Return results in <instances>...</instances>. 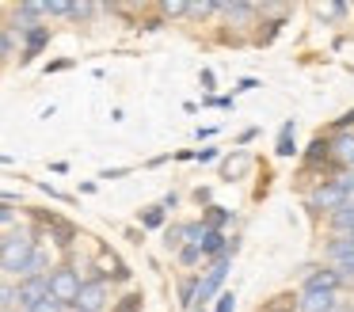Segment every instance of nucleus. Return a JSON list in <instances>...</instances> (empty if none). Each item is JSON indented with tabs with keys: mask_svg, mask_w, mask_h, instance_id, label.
Instances as JSON below:
<instances>
[{
	"mask_svg": "<svg viewBox=\"0 0 354 312\" xmlns=\"http://www.w3.org/2000/svg\"><path fill=\"white\" fill-rule=\"evenodd\" d=\"M0 282H4V278H0Z\"/></svg>",
	"mask_w": 354,
	"mask_h": 312,
	"instance_id": "obj_58",
	"label": "nucleus"
},
{
	"mask_svg": "<svg viewBox=\"0 0 354 312\" xmlns=\"http://www.w3.org/2000/svg\"><path fill=\"white\" fill-rule=\"evenodd\" d=\"M335 312H354V301H339V309Z\"/></svg>",
	"mask_w": 354,
	"mask_h": 312,
	"instance_id": "obj_56",
	"label": "nucleus"
},
{
	"mask_svg": "<svg viewBox=\"0 0 354 312\" xmlns=\"http://www.w3.org/2000/svg\"><path fill=\"white\" fill-rule=\"evenodd\" d=\"M92 15H100V4H69V19L73 23H88Z\"/></svg>",
	"mask_w": 354,
	"mask_h": 312,
	"instance_id": "obj_33",
	"label": "nucleus"
},
{
	"mask_svg": "<svg viewBox=\"0 0 354 312\" xmlns=\"http://www.w3.org/2000/svg\"><path fill=\"white\" fill-rule=\"evenodd\" d=\"M217 15H221L225 27L236 30L240 38H252V30L259 27V4H244V0H232V4H217Z\"/></svg>",
	"mask_w": 354,
	"mask_h": 312,
	"instance_id": "obj_4",
	"label": "nucleus"
},
{
	"mask_svg": "<svg viewBox=\"0 0 354 312\" xmlns=\"http://www.w3.org/2000/svg\"><path fill=\"white\" fill-rule=\"evenodd\" d=\"M138 27H141V30H149V35H156V30H164V27H168V23H164L160 15H149V19H141Z\"/></svg>",
	"mask_w": 354,
	"mask_h": 312,
	"instance_id": "obj_45",
	"label": "nucleus"
},
{
	"mask_svg": "<svg viewBox=\"0 0 354 312\" xmlns=\"http://www.w3.org/2000/svg\"><path fill=\"white\" fill-rule=\"evenodd\" d=\"M46 15H57V19H69V4H65V0H46Z\"/></svg>",
	"mask_w": 354,
	"mask_h": 312,
	"instance_id": "obj_44",
	"label": "nucleus"
},
{
	"mask_svg": "<svg viewBox=\"0 0 354 312\" xmlns=\"http://www.w3.org/2000/svg\"><path fill=\"white\" fill-rule=\"evenodd\" d=\"M335 183L346 190V198H354V172H339V175H335Z\"/></svg>",
	"mask_w": 354,
	"mask_h": 312,
	"instance_id": "obj_46",
	"label": "nucleus"
},
{
	"mask_svg": "<svg viewBox=\"0 0 354 312\" xmlns=\"http://www.w3.org/2000/svg\"><path fill=\"white\" fill-rule=\"evenodd\" d=\"M80 286H84V282H80V270H77L73 263H54V266H50L46 289H50V297H54V301L65 304V309H69L73 297L80 293Z\"/></svg>",
	"mask_w": 354,
	"mask_h": 312,
	"instance_id": "obj_3",
	"label": "nucleus"
},
{
	"mask_svg": "<svg viewBox=\"0 0 354 312\" xmlns=\"http://www.w3.org/2000/svg\"><path fill=\"white\" fill-rule=\"evenodd\" d=\"M191 198L202 205V210H206V205H214V187H194V190H191Z\"/></svg>",
	"mask_w": 354,
	"mask_h": 312,
	"instance_id": "obj_43",
	"label": "nucleus"
},
{
	"mask_svg": "<svg viewBox=\"0 0 354 312\" xmlns=\"http://www.w3.org/2000/svg\"><path fill=\"white\" fill-rule=\"evenodd\" d=\"M301 164H308V167H324V164H331V145H328V134H316L313 141L301 149Z\"/></svg>",
	"mask_w": 354,
	"mask_h": 312,
	"instance_id": "obj_18",
	"label": "nucleus"
},
{
	"mask_svg": "<svg viewBox=\"0 0 354 312\" xmlns=\"http://www.w3.org/2000/svg\"><path fill=\"white\" fill-rule=\"evenodd\" d=\"M202 107H217V111H232L236 95H202Z\"/></svg>",
	"mask_w": 354,
	"mask_h": 312,
	"instance_id": "obj_38",
	"label": "nucleus"
},
{
	"mask_svg": "<svg viewBox=\"0 0 354 312\" xmlns=\"http://www.w3.org/2000/svg\"><path fill=\"white\" fill-rule=\"evenodd\" d=\"M168 217H171V213L160 210V202H156V205H145V210L138 213V228H141V232H160V228L168 225Z\"/></svg>",
	"mask_w": 354,
	"mask_h": 312,
	"instance_id": "obj_19",
	"label": "nucleus"
},
{
	"mask_svg": "<svg viewBox=\"0 0 354 312\" xmlns=\"http://www.w3.org/2000/svg\"><path fill=\"white\" fill-rule=\"evenodd\" d=\"M39 248V244L24 232H12V236H0V278H19V270H24L27 255Z\"/></svg>",
	"mask_w": 354,
	"mask_h": 312,
	"instance_id": "obj_1",
	"label": "nucleus"
},
{
	"mask_svg": "<svg viewBox=\"0 0 354 312\" xmlns=\"http://www.w3.org/2000/svg\"><path fill=\"white\" fill-rule=\"evenodd\" d=\"M221 160V145H202L194 149V164H217Z\"/></svg>",
	"mask_w": 354,
	"mask_h": 312,
	"instance_id": "obj_36",
	"label": "nucleus"
},
{
	"mask_svg": "<svg viewBox=\"0 0 354 312\" xmlns=\"http://www.w3.org/2000/svg\"><path fill=\"white\" fill-rule=\"evenodd\" d=\"M111 312H145V293L141 289H126L122 297L111 301Z\"/></svg>",
	"mask_w": 354,
	"mask_h": 312,
	"instance_id": "obj_23",
	"label": "nucleus"
},
{
	"mask_svg": "<svg viewBox=\"0 0 354 312\" xmlns=\"http://www.w3.org/2000/svg\"><path fill=\"white\" fill-rule=\"evenodd\" d=\"M27 312H69V309H65L62 301H54V297H42V301H39V304H31Z\"/></svg>",
	"mask_w": 354,
	"mask_h": 312,
	"instance_id": "obj_42",
	"label": "nucleus"
},
{
	"mask_svg": "<svg viewBox=\"0 0 354 312\" xmlns=\"http://www.w3.org/2000/svg\"><path fill=\"white\" fill-rule=\"evenodd\" d=\"M194 137H198V141H209V137H217V126H198Z\"/></svg>",
	"mask_w": 354,
	"mask_h": 312,
	"instance_id": "obj_52",
	"label": "nucleus"
},
{
	"mask_svg": "<svg viewBox=\"0 0 354 312\" xmlns=\"http://www.w3.org/2000/svg\"><path fill=\"white\" fill-rule=\"evenodd\" d=\"M274 156H278V160H293V156H301V149H297V122H293V118H286L282 126H278Z\"/></svg>",
	"mask_w": 354,
	"mask_h": 312,
	"instance_id": "obj_15",
	"label": "nucleus"
},
{
	"mask_svg": "<svg viewBox=\"0 0 354 312\" xmlns=\"http://www.w3.org/2000/svg\"><path fill=\"white\" fill-rule=\"evenodd\" d=\"M198 221H202V228H206V232H225V228L236 221V210H232V205L214 202V205H206V210H202Z\"/></svg>",
	"mask_w": 354,
	"mask_h": 312,
	"instance_id": "obj_14",
	"label": "nucleus"
},
{
	"mask_svg": "<svg viewBox=\"0 0 354 312\" xmlns=\"http://www.w3.org/2000/svg\"><path fill=\"white\" fill-rule=\"evenodd\" d=\"M171 160H179V164H187V160H194V149H179V152H171Z\"/></svg>",
	"mask_w": 354,
	"mask_h": 312,
	"instance_id": "obj_54",
	"label": "nucleus"
},
{
	"mask_svg": "<svg viewBox=\"0 0 354 312\" xmlns=\"http://www.w3.org/2000/svg\"><path fill=\"white\" fill-rule=\"evenodd\" d=\"M255 312H297V289H282V293L267 297Z\"/></svg>",
	"mask_w": 354,
	"mask_h": 312,
	"instance_id": "obj_20",
	"label": "nucleus"
},
{
	"mask_svg": "<svg viewBox=\"0 0 354 312\" xmlns=\"http://www.w3.org/2000/svg\"><path fill=\"white\" fill-rule=\"evenodd\" d=\"M183 12H187V4H179V0H164V4H156V15H160L164 23H168V19H183Z\"/></svg>",
	"mask_w": 354,
	"mask_h": 312,
	"instance_id": "obj_32",
	"label": "nucleus"
},
{
	"mask_svg": "<svg viewBox=\"0 0 354 312\" xmlns=\"http://www.w3.org/2000/svg\"><path fill=\"white\" fill-rule=\"evenodd\" d=\"M324 228H328V236L354 232V198H351V202H343L335 213H328V217H324Z\"/></svg>",
	"mask_w": 354,
	"mask_h": 312,
	"instance_id": "obj_17",
	"label": "nucleus"
},
{
	"mask_svg": "<svg viewBox=\"0 0 354 312\" xmlns=\"http://www.w3.org/2000/svg\"><path fill=\"white\" fill-rule=\"evenodd\" d=\"M107 282H111V286H130L133 270L122 263V259H115V263H111V270H107Z\"/></svg>",
	"mask_w": 354,
	"mask_h": 312,
	"instance_id": "obj_27",
	"label": "nucleus"
},
{
	"mask_svg": "<svg viewBox=\"0 0 354 312\" xmlns=\"http://www.w3.org/2000/svg\"><path fill=\"white\" fill-rule=\"evenodd\" d=\"M0 225H16V210L0 202Z\"/></svg>",
	"mask_w": 354,
	"mask_h": 312,
	"instance_id": "obj_50",
	"label": "nucleus"
},
{
	"mask_svg": "<svg viewBox=\"0 0 354 312\" xmlns=\"http://www.w3.org/2000/svg\"><path fill=\"white\" fill-rule=\"evenodd\" d=\"M35 183H39V190H46V194H50V198H54V202H69V205H73V202H77V198H73V194H65V190H57V187H50V183H46V179H35Z\"/></svg>",
	"mask_w": 354,
	"mask_h": 312,
	"instance_id": "obj_41",
	"label": "nucleus"
},
{
	"mask_svg": "<svg viewBox=\"0 0 354 312\" xmlns=\"http://www.w3.org/2000/svg\"><path fill=\"white\" fill-rule=\"evenodd\" d=\"M217 46H248V38H240L236 30H229L221 23V27H217Z\"/></svg>",
	"mask_w": 354,
	"mask_h": 312,
	"instance_id": "obj_37",
	"label": "nucleus"
},
{
	"mask_svg": "<svg viewBox=\"0 0 354 312\" xmlns=\"http://www.w3.org/2000/svg\"><path fill=\"white\" fill-rule=\"evenodd\" d=\"M50 38H54V30H50L46 23L31 27L24 38H19V57H16V61H19V65H31V61L39 57V53L46 50V46H50Z\"/></svg>",
	"mask_w": 354,
	"mask_h": 312,
	"instance_id": "obj_7",
	"label": "nucleus"
},
{
	"mask_svg": "<svg viewBox=\"0 0 354 312\" xmlns=\"http://www.w3.org/2000/svg\"><path fill=\"white\" fill-rule=\"evenodd\" d=\"M46 240L54 244V248L62 251V255H69V251H77L80 225H77V221H69V217H62V213H57V221L46 228Z\"/></svg>",
	"mask_w": 354,
	"mask_h": 312,
	"instance_id": "obj_6",
	"label": "nucleus"
},
{
	"mask_svg": "<svg viewBox=\"0 0 354 312\" xmlns=\"http://www.w3.org/2000/svg\"><path fill=\"white\" fill-rule=\"evenodd\" d=\"M73 65H77V57H54V61H46V65H42V73L54 76V73H65V68H73Z\"/></svg>",
	"mask_w": 354,
	"mask_h": 312,
	"instance_id": "obj_39",
	"label": "nucleus"
},
{
	"mask_svg": "<svg viewBox=\"0 0 354 312\" xmlns=\"http://www.w3.org/2000/svg\"><path fill=\"white\" fill-rule=\"evenodd\" d=\"M313 12L320 15V19H343V15L351 12V4H343V0H335V4H313Z\"/></svg>",
	"mask_w": 354,
	"mask_h": 312,
	"instance_id": "obj_30",
	"label": "nucleus"
},
{
	"mask_svg": "<svg viewBox=\"0 0 354 312\" xmlns=\"http://www.w3.org/2000/svg\"><path fill=\"white\" fill-rule=\"evenodd\" d=\"M343 202H351V198H346V190L339 187L335 179H331V183H320V187L308 190V194H301V205H305V213H308L313 221H324L328 213H335Z\"/></svg>",
	"mask_w": 354,
	"mask_h": 312,
	"instance_id": "obj_2",
	"label": "nucleus"
},
{
	"mask_svg": "<svg viewBox=\"0 0 354 312\" xmlns=\"http://www.w3.org/2000/svg\"><path fill=\"white\" fill-rule=\"evenodd\" d=\"M50 172H54V175H65V172H69V164H65V160H54V164H50Z\"/></svg>",
	"mask_w": 354,
	"mask_h": 312,
	"instance_id": "obj_55",
	"label": "nucleus"
},
{
	"mask_svg": "<svg viewBox=\"0 0 354 312\" xmlns=\"http://www.w3.org/2000/svg\"><path fill=\"white\" fill-rule=\"evenodd\" d=\"M225 244H229V232H206L202 236V263H214V259L225 255Z\"/></svg>",
	"mask_w": 354,
	"mask_h": 312,
	"instance_id": "obj_21",
	"label": "nucleus"
},
{
	"mask_svg": "<svg viewBox=\"0 0 354 312\" xmlns=\"http://www.w3.org/2000/svg\"><path fill=\"white\" fill-rule=\"evenodd\" d=\"M328 134H354V107H346V111L339 114V118H331Z\"/></svg>",
	"mask_w": 354,
	"mask_h": 312,
	"instance_id": "obj_31",
	"label": "nucleus"
},
{
	"mask_svg": "<svg viewBox=\"0 0 354 312\" xmlns=\"http://www.w3.org/2000/svg\"><path fill=\"white\" fill-rule=\"evenodd\" d=\"M19 301H16V282H0V312H16Z\"/></svg>",
	"mask_w": 354,
	"mask_h": 312,
	"instance_id": "obj_29",
	"label": "nucleus"
},
{
	"mask_svg": "<svg viewBox=\"0 0 354 312\" xmlns=\"http://www.w3.org/2000/svg\"><path fill=\"white\" fill-rule=\"evenodd\" d=\"M255 88H263L259 76H240V80H236V91H255Z\"/></svg>",
	"mask_w": 354,
	"mask_h": 312,
	"instance_id": "obj_48",
	"label": "nucleus"
},
{
	"mask_svg": "<svg viewBox=\"0 0 354 312\" xmlns=\"http://www.w3.org/2000/svg\"><path fill=\"white\" fill-rule=\"evenodd\" d=\"M255 167V156L248 149H232L229 156H221V179L225 183H240L248 172Z\"/></svg>",
	"mask_w": 354,
	"mask_h": 312,
	"instance_id": "obj_11",
	"label": "nucleus"
},
{
	"mask_svg": "<svg viewBox=\"0 0 354 312\" xmlns=\"http://www.w3.org/2000/svg\"><path fill=\"white\" fill-rule=\"evenodd\" d=\"M198 84H202V95H214V91H217V73H214V68H202Z\"/></svg>",
	"mask_w": 354,
	"mask_h": 312,
	"instance_id": "obj_40",
	"label": "nucleus"
},
{
	"mask_svg": "<svg viewBox=\"0 0 354 312\" xmlns=\"http://www.w3.org/2000/svg\"><path fill=\"white\" fill-rule=\"evenodd\" d=\"M126 240H130V244H145V232L133 225V228H126Z\"/></svg>",
	"mask_w": 354,
	"mask_h": 312,
	"instance_id": "obj_53",
	"label": "nucleus"
},
{
	"mask_svg": "<svg viewBox=\"0 0 354 312\" xmlns=\"http://www.w3.org/2000/svg\"><path fill=\"white\" fill-rule=\"evenodd\" d=\"M191 312H209V309H198V304H194V309H191Z\"/></svg>",
	"mask_w": 354,
	"mask_h": 312,
	"instance_id": "obj_57",
	"label": "nucleus"
},
{
	"mask_svg": "<svg viewBox=\"0 0 354 312\" xmlns=\"http://www.w3.org/2000/svg\"><path fill=\"white\" fill-rule=\"evenodd\" d=\"M297 289H328V293H339V297H343V289H351V286H346L343 274H335L328 263H324V266H316L313 274H305Z\"/></svg>",
	"mask_w": 354,
	"mask_h": 312,
	"instance_id": "obj_8",
	"label": "nucleus"
},
{
	"mask_svg": "<svg viewBox=\"0 0 354 312\" xmlns=\"http://www.w3.org/2000/svg\"><path fill=\"white\" fill-rule=\"evenodd\" d=\"M50 266H54V255H50L46 244H39V248L27 255V263H24V270H19L16 282H24V278H42V274H50Z\"/></svg>",
	"mask_w": 354,
	"mask_h": 312,
	"instance_id": "obj_16",
	"label": "nucleus"
},
{
	"mask_svg": "<svg viewBox=\"0 0 354 312\" xmlns=\"http://www.w3.org/2000/svg\"><path fill=\"white\" fill-rule=\"evenodd\" d=\"M255 137H259V126H248V129H240V137H236V149H244V145H252Z\"/></svg>",
	"mask_w": 354,
	"mask_h": 312,
	"instance_id": "obj_47",
	"label": "nucleus"
},
{
	"mask_svg": "<svg viewBox=\"0 0 354 312\" xmlns=\"http://www.w3.org/2000/svg\"><path fill=\"white\" fill-rule=\"evenodd\" d=\"M176 263L183 266L187 274L198 270V266H202V248H198V244H183V248L176 251Z\"/></svg>",
	"mask_w": 354,
	"mask_h": 312,
	"instance_id": "obj_24",
	"label": "nucleus"
},
{
	"mask_svg": "<svg viewBox=\"0 0 354 312\" xmlns=\"http://www.w3.org/2000/svg\"><path fill=\"white\" fill-rule=\"evenodd\" d=\"M331 145V164L339 172H354V134H328Z\"/></svg>",
	"mask_w": 354,
	"mask_h": 312,
	"instance_id": "obj_12",
	"label": "nucleus"
},
{
	"mask_svg": "<svg viewBox=\"0 0 354 312\" xmlns=\"http://www.w3.org/2000/svg\"><path fill=\"white\" fill-rule=\"evenodd\" d=\"M160 244H164V251H171V255H176V251L183 248V225H179V221L164 225L160 228Z\"/></svg>",
	"mask_w": 354,
	"mask_h": 312,
	"instance_id": "obj_26",
	"label": "nucleus"
},
{
	"mask_svg": "<svg viewBox=\"0 0 354 312\" xmlns=\"http://www.w3.org/2000/svg\"><path fill=\"white\" fill-rule=\"evenodd\" d=\"M209 312H236V293H232V289H221V293L214 297V309Z\"/></svg>",
	"mask_w": 354,
	"mask_h": 312,
	"instance_id": "obj_35",
	"label": "nucleus"
},
{
	"mask_svg": "<svg viewBox=\"0 0 354 312\" xmlns=\"http://www.w3.org/2000/svg\"><path fill=\"white\" fill-rule=\"evenodd\" d=\"M122 175H130V167H103L100 179H122Z\"/></svg>",
	"mask_w": 354,
	"mask_h": 312,
	"instance_id": "obj_49",
	"label": "nucleus"
},
{
	"mask_svg": "<svg viewBox=\"0 0 354 312\" xmlns=\"http://www.w3.org/2000/svg\"><path fill=\"white\" fill-rule=\"evenodd\" d=\"M42 297H50V289H46V274H42V278H24V282H16V301H19V309H16V312H27L31 304H39Z\"/></svg>",
	"mask_w": 354,
	"mask_h": 312,
	"instance_id": "obj_13",
	"label": "nucleus"
},
{
	"mask_svg": "<svg viewBox=\"0 0 354 312\" xmlns=\"http://www.w3.org/2000/svg\"><path fill=\"white\" fill-rule=\"evenodd\" d=\"M176 205H179V194H176V190H168V194L160 198V210H168V213H171Z\"/></svg>",
	"mask_w": 354,
	"mask_h": 312,
	"instance_id": "obj_51",
	"label": "nucleus"
},
{
	"mask_svg": "<svg viewBox=\"0 0 354 312\" xmlns=\"http://www.w3.org/2000/svg\"><path fill=\"white\" fill-rule=\"evenodd\" d=\"M343 297L328 289H297V312H335Z\"/></svg>",
	"mask_w": 354,
	"mask_h": 312,
	"instance_id": "obj_10",
	"label": "nucleus"
},
{
	"mask_svg": "<svg viewBox=\"0 0 354 312\" xmlns=\"http://www.w3.org/2000/svg\"><path fill=\"white\" fill-rule=\"evenodd\" d=\"M69 309H77V312H107L111 309V286L107 282H84L80 293L73 297Z\"/></svg>",
	"mask_w": 354,
	"mask_h": 312,
	"instance_id": "obj_5",
	"label": "nucleus"
},
{
	"mask_svg": "<svg viewBox=\"0 0 354 312\" xmlns=\"http://www.w3.org/2000/svg\"><path fill=\"white\" fill-rule=\"evenodd\" d=\"M179 225H183V244H202V236H206L202 221H179Z\"/></svg>",
	"mask_w": 354,
	"mask_h": 312,
	"instance_id": "obj_34",
	"label": "nucleus"
},
{
	"mask_svg": "<svg viewBox=\"0 0 354 312\" xmlns=\"http://www.w3.org/2000/svg\"><path fill=\"white\" fill-rule=\"evenodd\" d=\"M12 57H19V38L0 23V65H8Z\"/></svg>",
	"mask_w": 354,
	"mask_h": 312,
	"instance_id": "obj_25",
	"label": "nucleus"
},
{
	"mask_svg": "<svg viewBox=\"0 0 354 312\" xmlns=\"http://www.w3.org/2000/svg\"><path fill=\"white\" fill-rule=\"evenodd\" d=\"M328 266H331L335 274H343V278H346V286H354V251H346V255L331 259Z\"/></svg>",
	"mask_w": 354,
	"mask_h": 312,
	"instance_id": "obj_28",
	"label": "nucleus"
},
{
	"mask_svg": "<svg viewBox=\"0 0 354 312\" xmlns=\"http://www.w3.org/2000/svg\"><path fill=\"white\" fill-rule=\"evenodd\" d=\"M290 15H293V12H290ZM290 15H263L259 27L252 30V38H248V46H255V50H267V46H274V38L286 30Z\"/></svg>",
	"mask_w": 354,
	"mask_h": 312,
	"instance_id": "obj_9",
	"label": "nucleus"
},
{
	"mask_svg": "<svg viewBox=\"0 0 354 312\" xmlns=\"http://www.w3.org/2000/svg\"><path fill=\"white\" fill-rule=\"evenodd\" d=\"M176 293H179V309L191 312L194 309V297H198V270L183 274V278H179V286H176Z\"/></svg>",
	"mask_w": 354,
	"mask_h": 312,
	"instance_id": "obj_22",
	"label": "nucleus"
}]
</instances>
